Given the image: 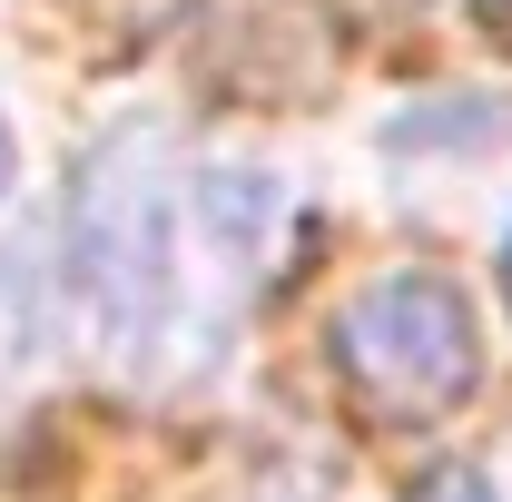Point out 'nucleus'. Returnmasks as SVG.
Returning <instances> with one entry per match:
<instances>
[{
    "label": "nucleus",
    "instance_id": "obj_5",
    "mask_svg": "<svg viewBox=\"0 0 512 502\" xmlns=\"http://www.w3.org/2000/svg\"><path fill=\"white\" fill-rule=\"evenodd\" d=\"M503 296H512V237H503Z\"/></svg>",
    "mask_w": 512,
    "mask_h": 502
},
{
    "label": "nucleus",
    "instance_id": "obj_1",
    "mask_svg": "<svg viewBox=\"0 0 512 502\" xmlns=\"http://www.w3.org/2000/svg\"><path fill=\"white\" fill-rule=\"evenodd\" d=\"M69 276H79V315L109 355H148L168 345L178 315V168H168V128L128 119L89 148L79 178V217H69Z\"/></svg>",
    "mask_w": 512,
    "mask_h": 502
},
{
    "label": "nucleus",
    "instance_id": "obj_2",
    "mask_svg": "<svg viewBox=\"0 0 512 502\" xmlns=\"http://www.w3.org/2000/svg\"><path fill=\"white\" fill-rule=\"evenodd\" d=\"M325 355H335V375L355 384L375 414H444L483 375L473 306L434 266H394L365 296H345L335 325H325Z\"/></svg>",
    "mask_w": 512,
    "mask_h": 502
},
{
    "label": "nucleus",
    "instance_id": "obj_3",
    "mask_svg": "<svg viewBox=\"0 0 512 502\" xmlns=\"http://www.w3.org/2000/svg\"><path fill=\"white\" fill-rule=\"evenodd\" d=\"M414 502H503V493H493L483 473H434V483H424Z\"/></svg>",
    "mask_w": 512,
    "mask_h": 502
},
{
    "label": "nucleus",
    "instance_id": "obj_4",
    "mask_svg": "<svg viewBox=\"0 0 512 502\" xmlns=\"http://www.w3.org/2000/svg\"><path fill=\"white\" fill-rule=\"evenodd\" d=\"M10 168H20V148H10V128H0V188H10Z\"/></svg>",
    "mask_w": 512,
    "mask_h": 502
}]
</instances>
